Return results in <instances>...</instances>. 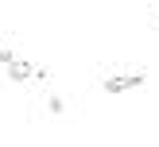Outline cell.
<instances>
[{"instance_id":"6da1fadb","label":"cell","mask_w":159,"mask_h":147,"mask_svg":"<svg viewBox=\"0 0 159 147\" xmlns=\"http://www.w3.org/2000/svg\"><path fill=\"white\" fill-rule=\"evenodd\" d=\"M148 81V74H124V77H105V93H128V89H140Z\"/></svg>"},{"instance_id":"3957f363","label":"cell","mask_w":159,"mask_h":147,"mask_svg":"<svg viewBox=\"0 0 159 147\" xmlns=\"http://www.w3.org/2000/svg\"><path fill=\"white\" fill-rule=\"evenodd\" d=\"M47 108L58 116V112H66V101H62V97H51V101H47Z\"/></svg>"},{"instance_id":"277c9868","label":"cell","mask_w":159,"mask_h":147,"mask_svg":"<svg viewBox=\"0 0 159 147\" xmlns=\"http://www.w3.org/2000/svg\"><path fill=\"white\" fill-rule=\"evenodd\" d=\"M8 62H16V54L8 50V46H0V66H8Z\"/></svg>"},{"instance_id":"7a4b0ae2","label":"cell","mask_w":159,"mask_h":147,"mask_svg":"<svg viewBox=\"0 0 159 147\" xmlns=\"http://www.w3.org/2000/svg\"><path fill=\"white\" fill-rule=\"evenodd\" d=\"M31 77H35V66H31V62H8V81H31Z\"/></svg>"}]
</instances>
